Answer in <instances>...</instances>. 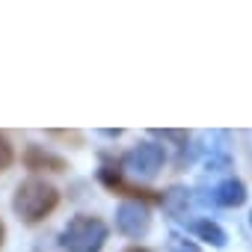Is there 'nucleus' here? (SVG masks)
<instances>
[{
    "label": "nucleus",
    "instance_id": "13",
    "mask_svg": "<svg viewBox=\"0 0 252 252\" xmlns=\"http://www.w3.org/2000/svg\"><path fill=\"white\" fill-rule=\"evenodd\" d=\"M0 243H3V222H0Z\"/></svg>",
    "mask_w": 252,
    "mask_h": 252
},
{
    "label": "nucleus",
    "instance_id": "8",
    "mask_svg": "<svg viewBox=\"0 0 252 252\" xmlns=\"http://www.w3.org/2000/svg\"><path fill=\"white\" fill-rule=\"evenodd\" d=\"M193 231H196L202 240H208L211 246H217V249L225 246V231H222L217 222H211V220H199V222H193Z\"/></svg>",
    "mask_w": 252,
    "mask_h": 252
},
{
    "label": "nucleus",
    "instance_id": "1",
    "mask_svg": "<svg viewBox=\"0 0 252 252\" xmlns=\"http://www.w3.org/2000/svg\"><path fill=\"white\" fill-rule=\"evenodd\" d=\"M60 205V193L54 184L48 181H39V178H30L24 181L18 190H15V199H12V208L15 214L24 220V222H42L54 208Z\"/></svg>",
    "mask_w": 252,
    "mask_h": 252
},
{
    "label": "nucleus",
    "instance_id": "10",
    "mask_svg": "<svg viewBox=\"0 0 252 252\" xmlns=\"http://www.w3.org/2000/svg\"><path fill=\"white\" fill-rule=\"evenodd\" d=\"M12 160H15V152H12L9 140L0 134V172H6V169L12 166Z\"/></svg>",
    "mask_w": 252,
    "mask_h": 252
},
{
    "label": "nucleus",
    "instance_id": "9",
    "mask_svg": "<svg viewBox=\"0 0 252 252\" xmlns=\"http://www.w3.org/2000/svg\"><path fill=\"white\" fill-rule=\"evenodd\" d=\"M190 205V193L184 187H172L169 193H163V208L172 214V217H181Z\"/></svg>",
    "mask_w": 252,
    "mask_h": 252
},
{
    "label": "nucleus",
    "instance_id": "7",
    "mask_svg": "<svg viewBox=\"0 0 252 252\" xmlns=\"http://www.w3.org/2000/svg\"><path fill=\"white\" fill-rule=\"evenodd\" d=\"M101 181L113 190V193H125V196H140V199H158L152 190H137V187H131V184H125L122 181V175L119 172H113L110 166H104L101 169Z\"/></svg>",
    "mask_w": 252,
    "mask_h": 252
},
{
    "label": "nucleus",
    "instance_id": "2",
    "mask_svg": "<svg viewBox=\"0 0 252 252\" xmlns=\"http://www.w3.org/2000/svg\"><path fill=\"white\" fill-rule=\"evenodd\" d=\"M104 240H107V225L89 214L74 217L60 234V246L65 252H98Z\"/></svg>",
    "mask_w": 252,
    "mask_h": 252
},
{
    "label": "nucleus",
    "instance_id": "4",
    "mask_svg": "<svg viewBox=\"0 0 252 252\" xmlns=\"http://www.w3.org/2000/svg\"><path fill=\"white\" fill-rule=\"evenodd\" d=\"M116 225L122 234H128V237H143L152 225V217H149V208L140 205V202H125L119 205L116 211Z\"/></svg>",
    "mask_w": 252,
    "mask_h": 252
},
{
    "label": "nucleus",
    "instance_id": "6",
    "mask_svg": "<svg viewBox=\"0 0 252 252\" xmlns=\"http://www.w3.org/2000/svg\"><path fill=\"white\" fill-rule=\"evenodd\" d=\"M24 163H27V169H48V172H63L65 169V160L45 152L42 146H30L24 152Z\"/></svg>",
    "mask_w": 252,
    "mask_h": 252
},
{
    "label": "nucleus",
    "instance_id": "5",
    "mask_svg": "<svg viewBox=\"0 0 252 252\" xmlns=\"http://www.w3.org/2000/svg\"><path fill=\"white\" fill-rule=\"evenodd\" d=\"M202 202H214V205H222V208H237V205L246 202V187H243V181L228 178V181L217 184L211 190V196H202Z\"/></svg>",
    "mask_w": 252,
    "mask_h": 252
},
{
    "label": "nucleus",
    "instance_id": "12",
    "mask_svg": "<svg viewBox=\"0 0 252 252\" xmlns=\"http://www.w3.org/2000/svg\"><path fill=\"white\" fill-rule=\"evenodd\" d=\"M128 252H149V249H140V246H134V249H128Z\"/></svg>",
    "mask_w": 252,
    "mask_h": 252
},
{
    "label": "nucleus",
    "instance_id": "3",
    "mask_svg": "<svg viewBox=\"0 0 252 252\" xmlns=\"http://www.w3.org/2000/svg\"><path fill=\"white\" fill-rule=\"evenodd\" d=\"M166 160V152L158 146V143H140L137 149H131L125 155V169H131L134 175H143V178H152Z\"/></svg>",
    "mask_w": 252,
    "mask_h": 252
},
{
    "label": "nucleus",
    "instance_id": "11",
    "mask_svg": "<svg viewBox=\"0 0 252 252\" xmlns=\"http://www.w3.org/2000/svg\"><path fill=\"white\" fill-rule=\"evenodd\" d=\"M169 252H199V246H196V243H190L187 237L172 234V237H169Z\"/></svg>",
    "mask_w": 252,
    "mask_h": 252
}]
</instances>
